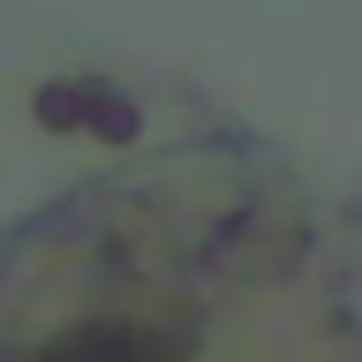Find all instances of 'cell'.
<instances>
[{"label":"cell","instance_id":"1","mask_svg":"<svg viewBox=\"0 0 362 362\" xmlns=\"http://www.w3.org/2000/svg\"><path fill=\"white\" fill-rule=\"evenodd\" d=\"M0 362H362V226L242 136L136 151L0 234Z\"/></svg>","mask_w":362,"mask_h":362}]
</instances>
